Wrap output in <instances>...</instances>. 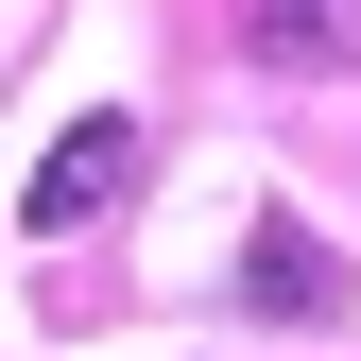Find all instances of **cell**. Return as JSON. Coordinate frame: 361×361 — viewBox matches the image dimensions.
Masks as SVG:
<instances>
[{"label": "cell", "mask_w": 361, "mask_h": 361, "mask_svg": "<svg viewBox=\"0 0 361 361\" xmlns=\"http://www.w3.org/2000/svg\"><path fill=\"white\" fill-rule=\"evenodd\" d=\"M241 310H293V327H344V258L310 224H258L241 241Z\"/></svg>", "instance_id": "7a4b0ae2"}, {"label": "cell", "mask_w": 361, "mask_h": 361, "mask_svg": "<svg viewBox=\"0 0 361 361\" xmlns=\"http://www.w3.org/2000/svg\"><path fill=\"white\" fill-rule=\"evenodd\" d=\"M258 18H276L310 69H344V52H361V0H258Z\"/></svg>", "instance_id": "3957f363"}, {"label": "cell", "mask_w": 361, "mask_h": 361, "mask_svg": "<svg viewBox=\"0 0 361 361\" xmlns=\"http://www.w3.org/2000/svg\"><path fill=\"white\" fill-rule=\"evenodd\" d=\"M121 190H138V121H69V138L35 155V190H18V224H35V241H69V224H104Z\"/></svg>", "instance_id": "6da1fadb"}]
</instances>
